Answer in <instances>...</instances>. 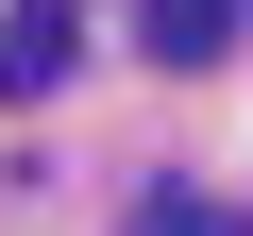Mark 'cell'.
<instances>
[{"instance_id":"cell-2","label":"cell","mask_w":253,"mask_h":236,"mask_svg":"<svg viewBox=\"0 0 253 236\" xmlns=\"http://www.w3.org/2000/svg\"><path fill=\"white\" fill-rule=\"evenodd\" d=\"M135 51L152 68H219L236 51V0H135Z\"/></svg>"},{"instance_id":"cell-1","label":"cell","mask_w":253,"mask_h":236,"mask_svg":"<svg viewBox=\"0 0 253 236\" xmlns=\"http://www.w3.org/2000/svg\"><path fill=\"white\" fill-rule=\"evenodd\" d=\"M68 51H84V34L51 17V0H17V17H0V101H51V84H68Z\"/></svg>"},{"instance_id":"cell-3","label":"cell","mask_w":253,"mask_h":236,"mask_svg":"<svg viewBox=\"0 0 253 236\" xmlns=\"http://www.w3.org/2000/svg\"><path fill=\"white\" fill-rule=\"evenodd\" d=\"M135 236H236V202H219V186H152V202H135Z\"/></svg>"}]
</instances>
